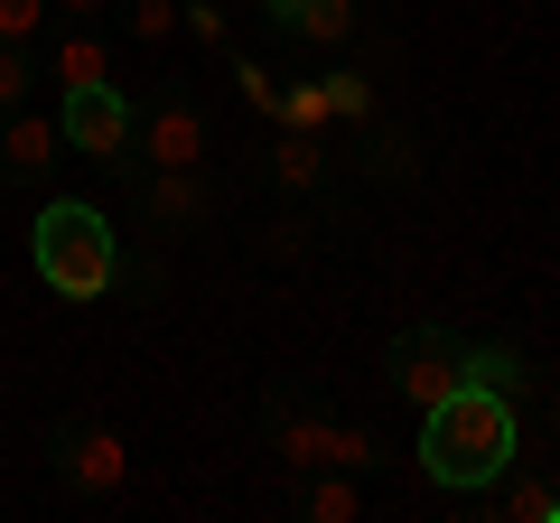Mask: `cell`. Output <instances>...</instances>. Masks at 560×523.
<instances>
[{"label":"cell","mask_w":560,"mask_h":523,"mask_svg":"<svg viewBox=\"0 0 560 523\" xmlns=\"http://www.w3.org/2000/svg\"><path fill=\"white\" fill-rule=\"evenodd\" d=\"M514 458H523V411L495 383H458L420 411V477L448 496H486Z\"/></svg>","instance_id":"obj_1"},{"label":"cell","mask_w":560,"mask_h":523,"mask_svg":"<svg viewBox=\"0 0 560 523\" xmlns=\"http://www.w3.org/2000/svg\"><path fill=\"white\" fill-rule=\"evenodd\" d=\"M28 262H38V281L57 300H103L121 281V234L113 216H94L84 197H47L38 224H28Z\"/></svg>","instance_id":"obj_2"},{"label":"cell","mask_w":560,"mask_h":523,"mask_svg":"<svg viewBox=\"0 0 560 523\" xmlns=\"http://www.w3.org/2000/svg\"><path fill=\"white\" fill-rule=\"evenodd\" d=\"M57 131H66V150H75V160L131 168L140 113H131V94H121V84H66V94H57Z\"/></svg>","instance_id":"obj_3"},{"label":"cell","mask_w":560,"mask_h":523,"mask_svg":"<svg viewBox=\"0 0 560 523\" xmlns=\"http://www.w3.org/2000/svg\"><path fill=\"white\" fill-rule=\"evenodd\" d=\"M383 383H393L411 411H430L440 393L467 383V337H448V327H401L393 356H383Z\"/></svg>","instance_id":"obj_4"},{"label":"cell","mask_w":560,"mask_h":523,"mask_svg":"<svg viewBox=\"0 0 560 523\" xmlns=\"http://www.w3.org/2000/svg\"><path fill=\"white\" fill-rule=\"evenodd\" d=\"M57 486L84 504H113L121 486H131V449H121L113 421H66L57 430Z\"/></svg>","instance_id":"obj_5"},{"label":"cell","mask_w":560,"mask_h":523,"mask_svg":"<svg viewBox=\"0 0 560 523\" xmlns=\"http://www.w3.org/2000/svg\"><path fill=\"white\" fill-rule=\"evenodd\" d=\"M0 168L20 187H47L66 168V131H57V113H38V103H20V113H0Z\"/></svg>","instance_id":"obj_6"},{"label":"cell","mask_w":560,"mask_h":523,"mask_svg":"<svg viewBox=\"0 0 560 523\" xmlns=\"http://www.w3.org/2000/svg\"><path fill=\"white\" fill-rule=\"evenodd\" d=\"M261 430H271V449H280V467H290V477H308V467H327V440H337V421H327V411H308L300 393H271V411H261Z\"/></svg>","instance_id":"obj_7"},{"label":"cell","mask_w":560,"mask_h":523,"mask_svg":"<svg viewBox=\"0 0 560 523\" xmlns=\"http://www.w3.org/2000/svg\"><path fill=\"white\" fill-rule=\"evenodd\" d=\"M131 150H140L150 168H206V113H197L187 94H168L160 113L140 121V141H131Z\"/></svg>","instance_id":"obj_8"},{"label":"cell","mask_w":560,"mask_h":523,"mask_svg":"<svg viewBox=\"0 0 560 523\" xmlns=\"http://www.w3.org/2000/svg\"><path fill=\"white\" fill-rule=\"evenodd\" d=\"M150 224L160 234H197L206 216H215V187H206V168H150Z\"/></svg>","instance_id":"obj_9"},{"label":"cell","mask_w":560,"mask_h":523,"mask_svg":"<svg viewBox=\"0 0 560 523\" xmlns=\"http://www.w3.org/2000/svg\"><path fill=\"white\" fill-rule=\"evenodd\" d=\"M261 10H271L280 28H290V38H308V47H355V0H261Z\"/></svg>","instance_id":"obj_10"},{"label":"cell","mask_w":560,"mask_h":523,"mask_svg":"<svg viewBox=\"0 0 560 523\" xmlns=\"http://www.w3.org/2000/svg\"><path fill=\"white\" fill-rule=\"evenodd\" d=\"M47 75H57V94H66V84H113V47H103V28H57Z\"/></svg>","instance_id":"obj_11"},{"label":"cell","mask_w":560,"mask_h":523,"mask_svg":"<svg viewBox=\"0 0 560 523\" xmlns=\"http://www.w3.org/2000/svg\"><path fill=\"white\" fill-rule=\"evenodd\" d=\"M364 514V486L346 467H308L300 477V523H355Z\"/></svg>","instance_id":"obj_12"},{"label":"cell","mask_w":560,"mask_h":523,"mask_svg":"<svg viewBox=\"0 0 560 523\" xmlns=\"http://www.w3.org/2000/svg\"><path fill=\"white\" fill-rule=\"evenodd\" d=\"M271 178H280V197H308V187L327 178L318 131H280V141H271Z\"/></svg>","instance_id":"obj_13"},{"label":"cell","mask_w":560,"mask_h":523,"mask_svg":"<svg viewBox=\"0 0 560 523\" xmlns=\"http://www.w3.org/2000/svg\"><path fill=\"white\" fill-rule=\"evenodd\" d=\"M327 113L355 121V131H374V75H364V66H337V75H327Z\"/></svg>","instance_id":"obj_14"},{"label":"cell","mask_w":560,"mask_h":523,"mask_svg":"<svg viewBox=\"0 0 560 523\" xmlns=\"http://www.w3.org/2000/svg\"><path fill=\"white\" fill-rule=\"evenodd\" d=\"M121 28H131V47H168L178 38V0H113Z\"/></svg>","instance_id":"obj_15"},{"label":"cell","mask_w":560,"mask_h":523,"mask_svg":"<svg viewBox=\"0 0 560 523\" xmlns=\"http://www.w3.org/2000/svg\"><path fill=\"white\" fill-rule=\"evenodd\" d=\"M411 141H401V131H383V121H374V131H364V178H383V187H401V178H411Z\"/></svg>","instance_id":"obj_16"},{"label":"cell","mask_w":560,"mask_h":523,"mask_svg":"<svg viewBox=\"0 0 560 523\" xmlns=\"http://www.w3.org/2000/svg\"><path fill=\"white\" fill-rule=\"evenodd\" d=\"M47 28H57V10H47V0H0V47H38Z\"/></svg>","instance_id":"obj_17"},{"label":"cell","mask_w":560,"mask_h":523,"mask_svg":"<svg viewBox=\"0 0 560 523\" xmlns=\"http://www.w3.org/2000/svg\"><path fill=\"white\" fill-rule=\"evenodd\" d=\"M327 467H346V477H364V467H383V440L364 421H337V440H327Z\"/></svg>","instance_id":"obj_18"},{"label":"cell","mask_w":560,"mask_h":523,"mask_svg":"<svg viewBox=\"0 0 560 523\" xmlns=\"http://www.w3.org/2000/svg\"><path fill=\"white\" fill-rule=\"evenodd\" d=\"M327 121H337V113H327V75L280 94V131H327Z\"/></svg>","instance_id":"obj_19"},{"label":"cell","mask_w":560,"mask_h":523,"mask_svg":"<svg viewBox=\"0 0 560 523\" xmlns=\"http://www.w3.org/2000/svg\"><path fill=\"white\" fill-rule=\"evenodd\" d=\"M178 28L197 47H234V20H224V0H178Z\"/></svg>","instance_id":"obj_20"},{"label":"cell","mask_w":560,"mask_h":523,"mask_svg":"<svg viewBox=\"0 0 560 523\" xmlns=\"http://www.w3.org/2000/svg\"><path fill=\"white\" fill-rule=\"evenodd\" d=\"M467 383H495V393H514V383H523V356H514V346H467Z\"/></svg>","instance_id":"obj_21"},{"label":"cell","mask_w":560,"mask_h":523,"mask_svg":"<svg viewBox=\"0 0 560 523\" xmlns=\"http://www.w3.org/2000/svg\"><path fill=\"white\" fill-rule=\"evenodd\" d=\"M234 84H243V103H253V113H271V121H280V94H290V84H280L261 57H234Z\"/></svg>","instance_id":"obj_22"},{"label":"cell","mask_w":560,"mask_h":523,"mask_svg":"<svg viewBox=\"0 0 560 523\" xmlns=\"http://www.w3.org/2000/svg\"><path fill=\"white\" fill-rule=\"evenodd\" d=\"M28 94H38V66H28V47H0V113H20Z\"/></svg>","instance_id":"obj_23"},{"label":"cell","mask_w":560,"mask_h":523,"mask_svg":"<svg viewBox=\"0 0 560 523\" xmlns=\"http://www.w3.org/2000/svg\"><path fill=\"white\" fill-rule=\"evenodd\" d=\"M261 253H271V262H300V253H308V224H300V216L261 224Z\"/></svg>","instance_id":"obj_24"},{"label":"cell","mask_w":560,"mask_h":523,"mask_svg":"<svg viewBox=\"0 0 560 523\" xmlns=\"http://www.w3.org/2000/svg\"><path fill=\"white\" fill-rule=\"evenodd\" d=\"M47 10H57V28H94L113 0H47Z\"/></svg>","instance_id":"obj_25"},{"label":"cell","mask_w":560,"mask_h":523,"mask_svg":"<svg viewBox=\"0 0 560 523\" xmlns=\"http://www.w3.org/2000/svg\"><path fill=\"white\" fill-rule=\"evenodd\" d=\"M551 430H560V383H551Z\"/></svg>","instance_id":"obj_26"},{"label":"cell","mask_w":560,"mask_h":523,"mask_svg":"<svg viewBox=\"0 0 560 523\" xmlns=\"http://www.w3.org/2000/svg\"><path fill=\"white\" fill-rule=\"evenodd\" d=\"M551 523H560V504H551Z\"/></svg>","instance_id":"obj_27"}]
</instances>
